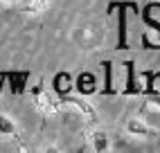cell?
Returning a JSON list of instances; mask_svg holds the SVG:
<instances>
[{
  "mask_svg": "<svg viewBox=\"0 0 160 153\" xmlns=\"http://www.w3.org/2000/svg\"><path fill=\"white\" fill-rule=\"evenodd\" d=\"M104 68V88H102V95H115V86H113V63L111 61H104L102 63Z\"/></svg>",
  "mask_w": 160,
  "mask_h": 153,
  "instance_id": "10",
  "label": "cell"
},
{
  "mask_svg": "<svg viewBox=\"0 0 160 153\" xmlns=\"http://www.w3.org/2000/svg\"><path fill=\"white\" fill-rule=\"evenodd\" d=\"M126 133H129V135H138V137H153V135H160V128L149 126L144 119L133 117V119L126 122Z\"/></svg>",
  "mask_w": 160,
  "mask_h": 153,
  "instance_id": "4",
  "label": "cell"
},
{
  "mask_svg": "<svg viewBox=\"0 0 160 153\" xmlns=\"http://www.w3.org/2000/svg\"><path fill=\"white\" fill-rule=\"evenodd\" d=\"M72 38H74V43H77L79 47H83V50H97L102 43H104L106 34H104V27L95 25V23H86V25L77 27V32H74Z\"/></svg>",
  "mask_w": 160,
  "mask_h": 153,
  "instance_id": "1",
  "label": "cell"
},
{
  "mask_svg": "<svg viewBox=\"0 0 160 153\" xmlns=\"http://www.w3.org/2000/svg\"><path fill=\"white\" fill-rule=\"evenodd\" d=\"M74 90H77L81 97H90V95H95V92L99 90V88H97V76H95L92 72H88V70L79 72L77 79H74Z\"/></svg>",
  "mask_w": 160,
  "mask_h": 153,
  "instance_id": "3",
  "label": "cell"
},
{
  "mask_svg": "<svg viewBox=\"0 0 160 153\" xmlns=\"http://www.w3.org/2000/svg\"><path fill=\"white\" fill-rule=\"evenodd\" d=\"M0 135H16V124L5 113H0Z\"/></svg>",
  "mask_w": 160,
  "mask_h": 153,
  "instance_id": "13",
  "label": "cell"
},
{
  "mask_svg": "<svg viewBox=\"0 0 160 153\" xmlns=\"http://www.w3.org/2000/svg\"><path fill=\"white\" fill-rule=\"evenodd\" d=\"M90 144H92V151H97V153L108 151L111 149V137L106 133H102V131H95V133L90 135Z\"/></svg>",
  "mask_w": 160,
  "mask_h": 153,
  "instance_id": "11",
  "label": "cell"
},
{
  "mask_svg": "<svg viewBox=\"0 0 160 153\" xmlns=\"http://www.w3.org/2000/svg\"><path fill=\"white\" fill-rule=\"evenodd\" d=\"M0 2H18V0H0Z\"/></svg>",
  "mask_w": 160,
  "mask_h": 153,
  "instance_id": "15",
  "label": "cell"
},
{
  "mask_svg": "<svg viewBox=\"0 0 160 153\" xmlns=\"http://www.w3.org/2000/svg\"><path fill=\"white\" fill-rule=\"evenodd\" d=\"M52 88H54V92L59 97H66L74 88V79L70 76V72H59V74H54V79H52Z\"/></svg>",
  "mask_w": 160,
  "mask_h": 153,
  "instance_id": "8",
  "label": "cell"
},
{
  "mask_svg": "<svg viewBox=\"0 0 160 153\" xmlns=\"http://www.w3.org/2000/svg\"><path fill=\"white\" fill-rule=\"evenodd\" d=\"M124 68H126V86L122 88V95H124V97L142 95V83L138 81V76H135V63H133V61H126Z\"/></svg>",
  "mask_w": 160,
  "mask_h": 153,
  "instance_id": "5",
  "label": "cell"
},
{
  "mask_svg": "<svg viewBox=\"0 0 160 153\" xmlns=\"http://www.w3.org/2000/svg\"><path fill=\"white\" fill-rule=\"evenodd\" d=\"M5 83H7V74H2V72H0V92H2Z\"/></svg>",
  "mask_w": 160,
  "mask_h": 153,
  "instance_id": "14",
  "label": "cell"
},
{
  "mask_svg": "<svg viewBox=\"0 0 160 153\" xmlns=\"http://www.w3.org/2000/svg\"><path fill=\"white\" fill-rule=\"evenodd\" d=\"M48 5H50V0H29L27 7H25V14H29V16L43 14L45 9H48Z\"/></svg>",
  "mask_w": 160,
  "mask_h": 153,
  "instance_id": "12",
  "label": "cell"
},
{
  "mask_svg": "<svg viewBox=\"0 0 160 153\" xmlns=\"http://www.w3.org/2000/svg\"><path fill=\"white\" fill-rule=\"evenodd\" d=\"M27 81H29V74L27 72H9L7 74V83L12 88L14 95H23L27 88Z\"/></svg>",
  "mask_w": 160,
  "mask_h": 153,
  "instance_id": "9",
  "label": "cell"
},
{
  "mask_svg": "<svg viewBox=\"0 0 160 153\" xmlns=\"http://www.w3.org/2000/svg\"><path fill=\"white\" fill-rule=\"evenodd\" d=\"M32 97H34V106L43 115H54L59 111V101L52 99V97L43 90V86H41V83H36L34 88H32Z\"/></svg>",
  "mask_w": 160,
  "mask_h": 153,
  "instance_id": "2",
  "label": "cell"
},
{
  "mask_svg": "<svg viewBox=\"0 0 160 153\" xmlns=\"http://www.w3.org/2000/svg\"><path fill=\"white\" fill-rule=\"evenodd\" d=\"M61 101L68 104V106H74L83 117L88 119V122H97V111H95L88 101H83L81 97H70V95H66V97H61Z\"/></svg>",
  "mask_w": 160,
  "mask_h": 153,
  "instance_id": "6",
  "label": "cell"
},
{
  "mask_svg": "<svg viewBox=\"0 0 160 153\" xmlns=\"http://www.w3.org/2000/svg\"><path fill=\"white\" fill-rule=\"evenodd\" d=\"M115 7H120V16H117V50H129V38H126V7L129 2H122Z\"/></svg>",
  "mask_w": 160,
  "mask_h": 153,
  "instance_id": "7",
  "label": "cell"
}]
</instances>
